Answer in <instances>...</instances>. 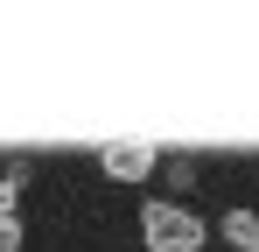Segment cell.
I'll return each instance as SVG.
<instances>
[{
  "label": "cell",
  "mask_w": 259,
  "mask_h": 252,
  "mask_svg": "<svg viewBox=\"0 0 259 252\" xmlns=\"http://www.w3.org/2000/svg\"><path fill=\"white\" fill-rule=\"evenodd\" d=\"M140 238H147V252H203L210 224H203V217H196L189 203L147 196V203H140Z\"/></svg>",
  "instance_id": "cell-1"
},
{
  "label": "cell",
  "mask_w": 259,
  "mask_h": 252,
  "mask_svg": "<svg viewBox=\"0 0 259 252\" xmlns=\"http://www.w3.org/2000/svg\"><path fill=\"white\" fill-rule=\"evenodd\" d=\"M154 168H161L154 140H105V147H98V175H105V182H119V189L154 182Z\"/></svg>",
  "instance_id": "cell-2"
},
{
  "label": "cell",
  "mask_w": 259,
  "mask_h": 252,
  "mask_svg": "<svg viewBox=\"0 0 259 252\" xmlns=\"http://www.w3.org/2000/svg\"><path fill=\"white\" fill-rule=\"evenodd\" d=\"M217 238L231 252H259V210H224L217 217Z\"/></svg>",
  "instance_id": "cell-3"
},
{
  "label": "cell",
  "mask_w": 259,
  "mask_h": 252,
  "mask_svg": "<svg viewBox=\"0 0 259 252\" xmlns=\"http://www.w3.org/2000/svg\"><path fill=\"white\" fill-rule=\"evenodd\" d=\"M168 182L175 189H196V161H168Z\"/></svg>",
  "instance_id": "cell-6"
},
{
  "label": "cell",
  "mask_w": 259,
  "mask_h": 252,
  "mask_svg": "<svg viewBox=\"0 0 259 252\" xmlns=\"http://www.w3.org/2000/svg\"><path fill=\"white\" fill-rule=\"evenodd\" d=\"M28 245V224L21 217H0V252H21Z\"/></svg>",
  "instance_id": "cell-5"
},
{
  "label": "cell",
  "mask_w": 259,
  "mask_h": 252,
  "mask_svg": "<svg viewBox=\"0 0 259 252\" xmlns=\"http://www.w3.org/2000/svg\"><path fill=\"white\" fill-rule=\"evenodd\" d=\"M0 217H21V168L0 175Z\"/></svg>",
  "instance_id": "cell-4"
}]
</instances>
